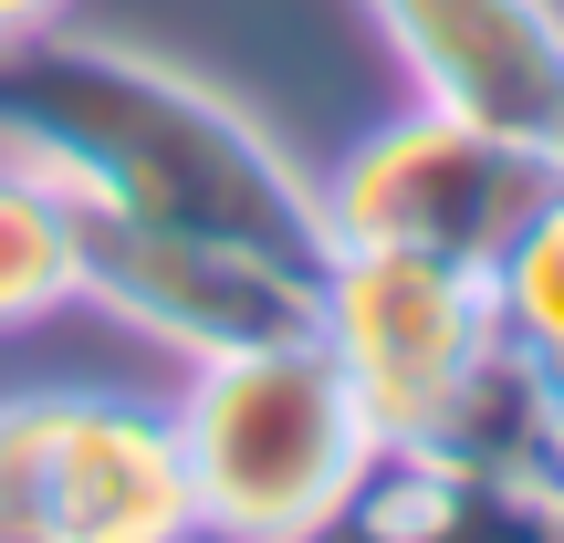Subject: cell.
<instances>
[{
	"label": "cell",
	"mask_w": 564,
	"mask_h": 543,
	"mask_svg": "<svg viewBox=\"0 0 564 543\" xmlns=\"http://www.w3.org/2000/svg\"><path fill=\"white\" fill-rule=\"evenodd\" d=\"M0 146L42 158L84 209L241 241L293 272H324V251H335L314 178L272 146V126L241 116L220 84L158 53H126V42H74V32L11 42L0 53Z\"/></svg>",
	"instance_id": "cell-1"
},
{
	"label": "cell",
	"mask_w": 564,
	"mask_h": 543,
	"mask_svg": "<svg viewBox=\"0 0 564 543\" xmlns=\"http://www.w3.org/2000/svg\"><path fill=\"white\" fill-rule=\"evenodd\" d=\"M167 419H178L188 491H199V543H324L335 512L356 502L366 460L387 449L314 335L188 366Z\"/></svg>",
	"instance_id": "cell-2"
},
{
	"label": "cell",
	"mask_w": 564,
	"mask_h": 543,
	"mask_svg": "<svg viewBox=\"0 0 564 543\" xmlns=\"http://www.w3.org/2000/svg\"><path fill=\"white\" fill-rule=\"evenodd\" d=\"M564 188L554 146L491 137V126L449 116V105L408 95L398 116H377L335 167H324V241H377V251H429V262L481 272L512 251V230Z\"/></svg>",
	"instance_id": "cell-3"
},
{
	"label": "cell",
	"mask_w": 564,
	"mask_h": 543,
	"mask_svg": "<svg viewBox=\"0 0 564 543\" xmlns=\"http://www.w3.org/2000/svg\"><path fill=\"white\" fill-rule=\"evenodd\" d=\"M0 512L42 543H199L178 419L126 387L0 398Z\"/></svg>",
	"instance_id": "cell-4"
},
{
	"label": "cell",
	"mask_w": 564,
	"mask_h": 543,
	"mask_svg": "<svg viewBox=\"0 0 564 543\" xmlns=\"http://www.w3.org/2000/svg\"><path fill=\"white\" fill-rule=\"evenodd\" d=\"M491 282L429 251H377L335 241L314 272V345L345 366L356 408L377 419V439H429L460 377L491 356Z\"/></svg>",
	"instance_id": "cell-5"
},
{
	"label": "cell",
	"mask_w": 564,
	"mask_h": 543,
	"mask_svg": "<svg viewBox=\"0 0 564 543\" xmlns=\"http://www.w3.org/2000/svg\"><path fill=\"white\" fill-rule=\"evenodd\" d=\"M84 303L116 314L126 335L167 345L178 366L314 335V272L262 262V251H241V241L126 220V209H84Z\"/></svg>",
	"instance_id": "cell-6"
},
{
	"label": "cell",
	"mask_w": 564,
	"mask_h": 543,
	"mask_svg": "<svg viewBox=\"0 0 564 543\" xmlns=\"http://www.w3.org/2000/svg\"><path fill=\"white\" fill-rule=\"evenodd\" d=\"M408 95L564 158V0H366Z\"/></svg>",
	"instance_id": "cell-7"
},
{
	"label": "cell",
	"mask_w": 564,
	"mask_h": 543,
	"mask_svg": "<svg viewBox=\"0 0 564 543\" xmlns=\"http://www.w3.org/2000/svg\"><path fill=\"white\" fill-rule=\"evenodd\" d=\"M74 303H84V199L42 158L0 146V335H32Z\"/></svg>",
	"instance_id": "cell-8"
},
{
	"label": "cell",
	"mask_w": 564,
	"mask_h": 543,
	"mask_svg": "<svg viewBox=\"0 0 564 543\" xmlns=\"http://www.w3.org/2000/svg\"><path fill=\"white\" fill-rule=\"evenodd\" d=\"M491 324L523 356H564V188L512 230V251L491 262Z\"/></svg>",
	"instance_id": "cell-9"
},
{
	"label": "cell",
	"mask_w": 564,
	"mask_h": 543,
	"mask_svg": "<svg viewBox=\"0 0 564 543\" xmlns=\"http://www.w3.org/2000/svg\"><path fill=\"white\" fill-rule=\"evenodd\" d=\"M63 21H74V0H0V53H11V42L63 32Z\"/></svg>",
	"instance_id": "cell-10"
},
{
	"label": "cell",
	"mask_w": 564,
	"mask_h": 543,
	"mask_svg": "<svg viewBox=\"0 0 564 543\" xmlns=\"http://www.w3.org/2000/svg\"><path fill=\"white\" fill-rule=\"evenodd\" d=\"M0 543H42V533H32V523H11V512H0Z\"/></svg>",
	"instance_id": "cell-11"
}]
</instances>
